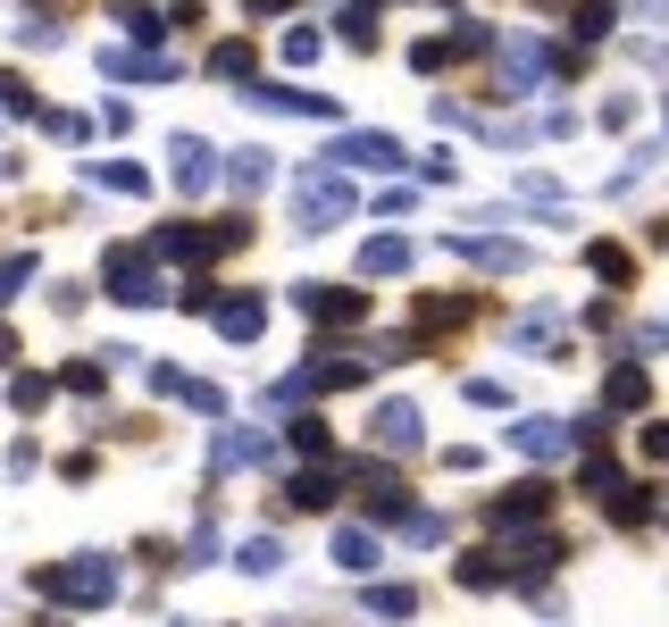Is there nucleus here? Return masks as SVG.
I'll return each instance as SVG.
<instances>
[{
  "mask_svg": "<svg viewBox=\"0 0 669 627\" xmlns=\"http://www.w3.org/2000/svg\"><path fill=\"white\" fill-rule=\"evenodd\" d=\"M25 276H34V251H9V260H0V310L18 302V285Z\"/></svg>",
  "mask_w": 669,
  "mask_h": 627,
  "instance_id": "25",
  "label": "nucleus"
},
{
  "mask_svg": "<svg viewBox=\"0 0 669 627\" xmlns=\"http://www.w3.org/2000/svg\"><path fill=\"white\" fill-rule=\"evenodd\" d=\"M645 401H652V377L636 360H619L611 377H603V410H645Z\"/></svg>",
  "mask_w": 669,
  "mask_h": 627,
  "instance_id": "14",
  "label": "nucleus"
},
{
  "mask_svg": "<svg viewBox=\"0 0 669 627\" xmlns=\"http://www.w3.org/2000/svg\"><path fill=\"white\" fill-rule=\"evenodd\" d=\"M544 76H553V42H535V34L502 42V93H535Z\"/></svg>",
  "mask_w": 669,
  "mask_h": 627,
  "instance_id": "4",
  "label": "nucleus"
},
{
  "mask_svg": "<svg viewBox=\"0 0 669 627\" xmlns=\"http://www.w3.org/2000/svg\"><path fill=\"white\" fill-rule=\"evenodd\" d=\"M419 176H427V185H452L460 168H452V151H427V159H419Z\"/></svg>",
  "mask_w": 669,
  "mask_h": 627,
  "instance_id": "35",
  "label": "nucleus"
},
{
  "mask_svg": "<svg viewBox=\"0 0 669 627\" xmlns=\"http://www.w3.org/2000/svg\"><path fill=\"white\" fill-rule=\"evenodd\" d=\"M318 51H326V42H318V25H293V34H285V59H293V67H310Z\"/></svg>",
  "mask_w": 669,
  "mask_h": 627,
  "instance_id": "28",
  "label": "nucleus"
},
{
  "mask_svg": "<svg viewBox=\"0 0 669 627\" xmlns=\"http://www.w3.org/2000/svg\"><path fill=\"white\" fill-rule=\"evenodd\" d=\"M0 101H9L18 117H34V84H25V76H0Z\"/></svg>",
  "mask_w": 669,
  "mask_h": 627,
  "instance_id": "33",
  "label": "nucleus"
},
{
  "mask_svg": "<svg viewBox=\"0 0 669 627\" xmlns=\"http://www.w3.org/2000/svg\"><path fill=\"white\" fill-rule=\"evenodd\" d=\"M511 452L519 460H561V452H569V427H561V418H519V427H511Z\"/></svg>",
  "mask_w": 669,
  "mask_h": 627,
  "instance_id": "11",
  "label": "nucleus"
},
{
  "mask_svg": "<svg viewBox=\"0 0 669 627\" xmlns=\"http://www.w3.org/2000/svg\"><path fill=\"white\" fill-rule=\"evenodd\" d=\"M9 401H18V410H42V401H51V377H9Z\"/></svg>",
  "mask_w": 669,
  "mask_h": 627,
  "instance_id": "29",
  "label": "nucleus"
},
{
  "mask_svg": "<svg viewBox=\"0 0 669 627\" xmlns=\"http://www.w3.org/2000/svg\"><path fill=\"white\" fill-rule=\"evenodd\" d=\"M34 117H42V134H51V143H84V134H93L76 109H34Z\"/></svg>",
  "mask_w": 669,
  "mask_h": 627,
  "instance_id": "24",
  "label": "nucleus"
},
{
  "mask_svg": "<svg viewBox=\"0 0 669 627\" xmlns=\"http://www.w3.org/2000/svg\"><path fill=\"white\" fill-rule=\"evenodd\" d=\"M344 42H360V51H368V42H377V18H368V9H352V18H344Z\"/></svg>",
  "mask_w": 669,
  "mask_h": 627,
  "instance_id": "36",
  "label": "nucleus"
},
{
  "mask_svg": "<svg viewBox=\"0 0 669 627\" xmlns=\"http://www.w3.org/2000/svg\"><path fill=\"white\" fill-rule=\"evenodd\" d=\"M218 176H227L234 192H260V185H268L276 168H268V151H234V168H218Z\"/></svg>",
  "mask_w": 669,
  "mask_h": 627,
  "instance_id": "19",
  "label": "nucleus"
},
{
  "mask_svg": "<svg viewBox=\"0 0 669 627\" xmlns=\"http://www.w3.org/2000/svg\"><path fill=\"white\" fill-rule=\"evenodd\" d=\"M251 460H276V443H268L260 427H218V443H210V469L227 477V469H251Z\"/></svg>",
  "mask_w": 669,
  "mask_h": 627,
  "instance_id": "9",
  "label": "nucleus"
},
{
  "mask_svg": "<svg viewBox=\"0 0 669 627\" xmlns=\"http://www.w3.org/2000/svg\"><path fill=\"white\" fill-rule=\"evenodd\" d=\"M109 302H126V310L159 302V276H151V260H143L134 243H109Z\"/></svg>",
  "mask_w": 669,
  "mask_h": 627,
  "instance_id": "3",
  "label": "nucleus"
},
{
  "mask_svg": "<svg viewBox=\"0 0 669 627\" xmlns=\"http://www.w3.org/2000/svg\"><path fill=\"white\" fill-rule=\"evenodd\" d=\"M586 268H594V276H611V285H619V276H628V251H611V243H594V251H586Z\"/></svg>",
  "mask_w": 669,
  "mask_h": 627,
  "instance_id": "30",
  "label": "nucleus"
},
{
  "mask_svg": "<svg viewBox=\"0 0 669 627\" xmlns=\"http://www.w3.org/2000/svg\"><path fill=\"white\" fill-rule=\"evenodd\" d=\"M293 502H302V511H326V502H335V477H326V469H302V477H293Z\"/></svg>",
  "mask_w": 669,
  "mask_h": 627,
  "instance_id": "22",
  "label": "nucleus"
},
{
  "mask_svg": "<svg viewBox=\"0 0 669 627\" xmlns=\"http://www.w3.org/2000/svg\"><path fill=\"white\" fill-rule=\"evenodd\" d=\"M210 326L227 343H251L268 326V293H227V302H210Z\"/></svg>",
  "mask_w": 669,
  "mask_h": 627,
  "instance_id": "7",
  "label": "nucleus"
},
{
  "mask_svg": "<svg viewBox=\"0 0 669 627\" xmlns=\"http://www.w3.org/2000/svg\"><path fill=\"white\" fill-rule=\"evenodd\" d=\"M293 443H302L310 460H326V418H293Z\"/></svg>",
  "mask_w": 669,
  "mask_h": 627,
  "instance_id": "31",
  "label": "nucleus"
},
{
  "mask_svg": "<svg viewBox=\"0 0 669 627\" xmlns=\"http://www.w3.org/2000/svg\"><path fill=\"white\" fill-rule=\"evenodd\" d=\"M201 561H218V519H201V527H192V569H201Z\"/></svg>",
  "mask_w": 669,
  "mask_h": 627,
  "instance_id": "34",
  "label": "nucleus"
},
{
  "mask_svg": "<svg viewBox=\"0 0 669 627\" xmlns=\"http://www.w3.org/2000/svg\"><path fill=\"white\" fill-rule=\"evenodd\" d=\"M352 209H360V192L335 176V159H318V168H302V234H326V227H344Z\"/></svg>",
  "mask_w": 669,
  "mask_h": 627,
  "instance_id": "1",
  "label": "nucleus"
},
{
  "mask_svg": "<svg viewBox=\"0 0 669 627\" xmlns=\"http://www.w3.org/2000/svg\"><path fill=\"white\" fill-rule=\"evenodd\" d=\"M251 109H268V117H335V101L326 93H302V84H251Z\"/></svg>",
  "mask_w": 669,
  "mask_h": 627,
  "instance_id": "6",
  "label": "nucleus"
},
{
  "mask_svg": "<svg viewBox=\"0 0 669 627\" xmlns=\"http://www.w3.org/2000/svg\"><path fill=\"white\" fill-rule=\"evenodd\" d=\"M326 552H335V569H352V577L377 569V535H368V527H335V544H326Z\"/></svg>",
  "mask_w": 669,
  "mask_h": 627,
  "instance_id": "15",
  "label": "nucleus"
},
{
  "mask_svg": "<svg viewBox=\"0 0 669 627\" xmlns=\"http://www.w3.org/2000/svg\"><path fill=\"white\" fill-rule=\"evenodd\" d=\"M544 502H553L544 485H519V494L485 502V527H502V535H511V527H535V519H544Z\"/></svg>",
  "mask_w": 669,
  "mask_h": 627,
  "instance_id": "13",
  "label": "nucleus"
},
{
  "mask_svg": "<svg viewBox=\"0 0 669 627\" xmlns=\"http://www.w3.org/2000/svg\"><path fill=\"white\" fill-rule=\"evenodd\" d=\"M326 159H352V168H377V176H385V168H401L410 151H401L394 134H344V143H335Z\"/></svg>",
  "mask_w": 669,
  "mask_h": 627,
  "instance_id": "12",
  "label": "nucleus"
},
{
  "mask_svg": "<svg viewBox=\"0 0 669 627\" xmlns=\"http://www.w3.org/2000/svg\"><path fill=\"white\" fill-rule=\"evenodd\" d=\"M117 25H126L134 42H159V34H168V18H159V9H117Z\"/></svg>",
  "mask_w": 669,
  "mask_h": 627,
  "instance_id": "26",
  "label": "nucleus"
},
{
  "mask_svg": "<svg viewBox=\"0 0 669 627\" xmlns=\"http://www.w3.org/2000/svg\"><path fill=\"white\" fill-rule=\"evenodd\" d=\"M42 586H51L67 610H101L117 594V569L101 561V552H84V561H67V569H42Z\"/></svg>",
  "mask_w": 669,
  "mask_h": 627,
  "instance_id": "2",
  "label": "nucleus"
},
{
  "mask_svg": "<svg viewBox=\"0 0 669 627\" xmlns=\"http://www.w3.org/2000/svg\"><path fill=\"white\" fill-rule=\"evenodd\" d=\"M176 627H192V619H176Z\"/></svg>",
  "mask_w": 669,
  "mask_h": 627,
  "instance_id": "38",
  "label": "nucleus"
},
{
  "mask_svg": "<svg viewBox=\"0 0 669 627\" xmlns=\"http://www.w3.org/2000/svg\"><path fill=\"white\" fill-rule=\"evenodd\" d=\"M9 360H18V335H9V326H0V368H9Z\"/></svg>",
  "mask_w": 669,
  "mask_h": 627,
  "instance_id": "37",
  "label": "nucleus"
},
{
  "mask_svg": "<svg viewBox=\"0 0 669 627\" xmlns=\"http://www.w3.org/2000/svg\"><path fill=\"white\" fill-rule=\"evenodd\" d=\"M93 185H109V192H143L151 176L134 168V159H93Z\"/></svg>",
  "mask_w": 669,
  "mask_h": 627,
  "instance_id": "20",
  "label": "nucleus"
},
{
  "mask_svg": "<svg viewBox=\"0 0 669 627\" xmlns=\"http://www.w3.org/2000/svg\"><path fill=\"white\" fill-rule=\"evenodd\" d=\"M452 260H469V268H494V276H511V268H527V243H494V234H452Z\"/></svg>",
  "mask_w": 669,
  "mask_h": 627,
  "instance_id": "8",
  "label": "nucleus"
},
{
  "mask_svg": "<svg viewBox=\"0 0 669 627\" xmlns=\"http://www.w3.org/2000/svg\"><path fill=\"white\" fill-rule=\"evenodd\" d=\"M368 610H377V619H410L419 594H410V586H368Z\"/></svg>",
  "mask_w": 669,
  "mask_h": 627,
  "instance_id": "23",
  "label": "nucleus"
},
{
  "mask_svg": "<svg viewBox=\"0 0 669 627\" xmlns=\"http://www.w3.org/2000/svg\"><path fill=\"white\" fill-rule=\"evenodd\" d=\"M611 25H619V18H611V0H603V9H577V34H586V42H603Z\"/></svg>",
  "mask_w": 669,
  "mask_h": 627,
  "instance_id": "32",
  "label": "nucleus"
},
{
  "mask_svg": "<svg viewBox=\"0 0 669 627\" xmlns=\"http://www.w3.org/2000/svg\"><path fill=\"white\" fill-rule=\"evenodd\" d=\"M210 76H251V42H218V51H210Z\"/></svg>",
  "mask_w": 669,
  "mask_h": 627,
  "instance_id": "27",
  "label": "nucleus"
},
{
  "mask_svg": "<svg viewBox=\"0 0 669 627\" xmlns=\"http://www.w3.org/2000/svg\"><path fill=\"white\" fill-rule=\"evenodd\" d=\"M368 443H377V452H419V443H427L419 401H377V418H368Z\"/></svg>",
  "mask_w": 669,
  "mask_h": 627,
  "instance_id": "5",
  "label": "nucleus"
},
{
  "mask_svg": "<svg viewBox=\"0 0 669 627\" xmlns=\"http://www.w3.org/2000/svg\"><path fill=\"white\" fill-rule=\"evenodd\" d=\"M234 569H251V577H276V569H285V544H276V535H251V544L234 552Z\"/></svg>",
  "mask_w": 669,
  "mask_h": 627,
  "instance_id": "18",
  "label": "nucleus"
},
{
  "mask_svg": "<svg viewBox=\"0 0 669 627\" xmlns=\"http://www.w3.org/2000/svg\"><path fill=\"white\" fill-rule=\"evenodd\" d=\"M168 151H176V185H185V192H210L218 185V151L201 143V134H176Z\"/></svg>",
  "mask_w": 669,
  "mask_h": 627,
  "instance_id": "10",
  "label": "nucleus"
},
{
  "mask_svg": "<svg viewBox=\"0 0 669 627\" xmlns=\"http://www.w3.org/2000/svg\"><path fill=\"white\" fill-rule=\"evenodd\" d=\"M410 268V243L401 234H377V243H360V276H401Z\"/></svg>",
  "mask_w": 669,
  "mask_h": 627,
  "instance_id": "17",
  "label": "nucleus"
},
{
  "mask_svg": "<svg viewBox=\"0 0 669 627\" xmlns=\"http://www.w3.org/2000/svg\"><path fill=\"white\" fill-rule=\"evenodd\" d=\"M302 310H310V318H344L352 326L368 302H360V293H335V285H302Z\"/></svg>",
  "mask_w": 669,
  "mask_h": 627,
  "instance_id": "16",
  "label": "nucleus"
},
{
  "mask_svg": "<svg viewBox=\"0 0 669 627\" xmlns=\"http://www.w3.org/2000/svg\"><path fill=\"white\" fill-rule=\"evenodd\" d=\"M586 494H594V502H603V511H611V502H619V494H628V477H619V469H611V460H586Z\"/></svg>",
  "mask_w": 669,
  "mask_h": 627,
  "instance_id": "21",
  "label": "nucleus"
}]
</instances>
